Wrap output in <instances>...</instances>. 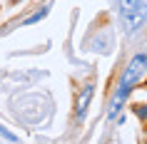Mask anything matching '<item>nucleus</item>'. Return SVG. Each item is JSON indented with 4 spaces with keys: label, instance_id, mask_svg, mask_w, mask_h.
<instances>
[{
    "label": "nucleus",
    "instance_id": "nucleus-6",
    "mask_svg": "<svg viewBox=\"0 0 147 144\" xmlns=\"http://www.w3.org/2000/svg\"><path fill=\"white\" fill-rule=\"evenodd\" d=\"M0 137H3V139H8V142H18V134H13V132H8V129L3 127V124H0Z\"/></svg>",
    "mask_w": 147,
    "mask_h": 144
},
{
    "label": "nucleus",
    "instance_id": "nucleus-5",
    "mask_svg": "<svg viewBox=\"0 0 147 144\" xmlns=\"http://www.w3.org/2000/svg\"><path fill=\"white\" fill-rule=\"evenodd\" d=\"M132 112H135V117H137L140 122H145V124H147V104H135V107H132Z\"/></svg>",
    "mask_w": 147,
    "mask_h": 144
},
{
    "label": "nucleus",
    "instance_id": "nucleus-2",
    "mask_svg": "<svg viewBox=\"0 0 147 144\" xmlns=\"http://www.w3.org/2000/svg\"><path fill=\"white\" fill-rule=\"evenodd\" d=\"M120 23L127 35H135L147 25V0H117Z\"/></svg>",
    "mask_w": 147,
    "mask_h": 144
},
{
    "label": "nucleus",
    "instance_id": "nucleus-4",
    "mask_svg": "<svg viewBox=\"0 0 147 144\" xmlns=\"http://www.w3.org/2000/svg\"><path fill=\"white\" fill-rule=\"evenodd\" d=\"M47 15H50V5H40L38 10H32L30 15H25L23 20H20V25H23V27H30V25H35V23H42Z\"/></svg>",
    "mask_w": 147,
    "mask_h": 144
},
{
    "label": "nucleus",
    "instance_id": "nucleus-7",
    "mask_svg": "<svg viewBox=\"0 0 147 144\" xmlns=\"http://www.w3.org/2000/svg\"><path fill=\"white\" fill-rule=\"evenodd\" d=\"M10 3H13V5H18V3H23V0H10Z\"/></svg>",
    "mask_w": 147,
    "mask_h": 144
},
{
    "label": "nucleus",
    "instance_id": "nucleus-3",
    "mask_svg": "<svg viewBox=\"0 0 147 144\" xmlns=\"http://www.w3.org/2000/svg\"><path fill=\"white\" fill-rule=\"evenodd\" d=\"M92 97H95V84H92V82L82 84V92L78 94V104H75V119H78V122H85Z\"/></svg>",
    "mask_w": 147,
    "mask_h": 144
},
{
    "label": "nucleus",
    "instance_id": "nucleus-1",
    "mask_svg": "<svg viewBox=\"0 0 147 144\" xmlns=\"http://www.w3.org/2000/svg\"><path fill=\"white\" fill-rule=\"evenodd\" d=\"M145 75H147V52L132 55L130 62L125 65V70H122V75H120V80H117V84H115L112 97H110L107 119H115L117 114L122 112V107H125V102H127V97H130L132 90H135V87L145 80Z\"/></svg>",
    "mask_w": 147,
    "mask_h": 144
}]
</instances>
